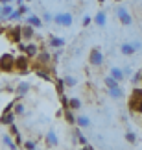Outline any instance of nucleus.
Listing matches in <instances>:
<instances>
[{"label": "nucleus", "instance_id": "1", "mask_svg": "<svg viewBox=\"0 0 142 150\" xmlns=\"http://www.w3.org/2000/svg\"><path fill=\"white\" fill-rule=\"evenodd\" d=\"M127 108L131 113H137V115L142 113V87L140 85H135L131 89V93L127 96Z\"/></svg>", "mask_w": 142, "mask_h": 150}, {"label": "nucleus", "instance_id": "2", "mask_svg": "<svg viewBox=\"0 0 142 150\" xmlns=\"http://www.w3.org/2000/svg\"><path fill=\"white\" fill-rule=\"evenodd\" d=\"M31 69V57H28L24 52L19 56H15V72L19 74H28Z\"/></svg>", "mask_w": 142, "mask_h": 150}, {"label": "nucleus", "instance_id": "3", "mask_svg": "<svg viewBox=\"0 0 142 150\" xmlns=\"http://www.w3.org/2000/svg\"><path fill=\"white\" fill-rule=\"evenodd\" d=\"M54 24L59 26V28H70L74 24V17L69 11H61V13H55L54 15Z\"/></svg>", "mask_w": 142, "mask_h": 150}, {"label": "nucleus", "instance_id": "4", "mask_svg": "<svg viewBox=\"0 0 142 150\" xmlns=\"http://www.w3.org/2000/svg\"><path fill=\"white\" fill-rule=\"evenodd\" d=\"M0 72H15V56L6 52L0 56Z\"/></svg>", "mask_w": 142, "mask_h": 150}, {"label": "nucleus", "instance_id": "5", "mask_svg": "<svg viewBox=\"0 0 142 150\" xmlns=\"http://www.w3.org/2000/svg\"><path fill=\"white\" fill-rule=\"evenodd\" d=\"M4 33H6V37H8V41L13 43V45H17V43L22 41V26L20 24H15V26L6 28Z\"/></svg>", "mask_w": 142, "mask_h": 150}, {"label": "nucleus", "instance_id": "6", "mask_svg": "<svg viewBox=\"0 0 142 150\" xmlns=\"http://www.w3.org/2000/svg\"><path fill=\"white\" fill-rule=\"evenodd\" d=\"M116 17H118V21L122 22V26H131L133 24V15L129 13V9L127 8H124V6H116Z\"/></svg>", "mask_w": 142, "mask_h": 150}, {"label": "nucleus", "instance_id": "7", "mask_svg": "<svg viewBox=\"0 0 142 150\" xmlns=\"http://www.w3.org/2000/svg\"><path fill=\"white\" fill-rule=\"evenodd\" d=\"M104 52H101L100 48H92L89 52V65H92V67H101L104 65Z\"/></svg>", "mask_w": 142, "mask_h": 150}, {"label": "nucleus", "instance_id": "8", "mask_svg": "<svg viewBox=\"0 0 142 150\" xmlns=\"http://www.w3.org/2000/svg\"><path fill=\"white\" fill-rule=\"evenodd\" d=\"M44 145H46V148H57L59 146V137L55 134V130L46 132V135H44Z\"/></svg>", "mask_w": 142, "mask_h": 150}, {"label": "nucleus", "instance_id": "9", "mask_svg": "<svg viewBox=\"0 0 142 150\" xmlns=\"http://www.w3.org/2000/svg\"><path fill=\"white\" fill-rule=\"evenodd\" d=\"M33 59H35L37 63H41V65H52V54H50V52H46V50H39L37 52V56L33 57Z\"/></svg>", "mask_w": 142, "mask_h": 150}, {"label": "nucleus", "instance_id": "10", "mask_svg": "<svg viewBox=\"0 0 142 150\" xmlns=\"http://www.w3.org/2000/svg\"><path fill=\"white\" fill-rule=\"evenodd\" d=\"M26 24H30V26H33L37 30V28H43L44 22H43V19L39 15H35V13H31V11H30V13L26 15Z\"/></svg>", "mask_w": 142, "mask_h": 150}, {"label": "nucleus", "instance_id": "11", "mask_svg": "<svg viewBox=\"0 0 142 150\" xmlns=\"http://www.w3.org/2000/svg\"><path fill=\"white\" fill-rule=\"evenodd\" d=\"M30 89H31V85H30V82H22V83H19L15 87V95H17V98H22L26 93H30Z\"/></svg>", "mask_w": 142, "mask_h": 150}, {"label": "nucleus", "instance_id": "12", "mask_svg": "<svg viewBox=\"0 0 142 150\" xmlns=\"http://www.w3.org/2000/svg\"><path fill=\"white\" fill-rule=\"evenodd\" d=\"M109 76H113V78H115L118 83H122L124 80H126V76H124V71H122V67H111V69H109Z\"/></svg>", "mask_w": 142, "mask_h": 150}, {"label": "nucleus", "instance_id": "13", "mask_svg": "<svg viewBox=\"0 0 142 150\" xmlns=\"http://www.w3.org/2000/svg\"><path fill=\"white\" fill-rule=\"evenodd\" d=\"M33 37H35V28L30 24H24L22 26V41H31Z\"/></svg>", "mask_w": 142, "mask_h": 150}, {"label": "nucleus", "instance_id": "14", "mask_svg": "<svg viewBox=\"0 0 142 150\" xmlns=\"http://www.w3.org/2000/svg\"><path fill=\"white\" fill-rule=\"evenodd\" d=\"M39 50H41V48H39L35 43H26V45H24V54H26L28 57H31V59L37 56Z\"/></svg>", "mask_w": 142, "mask_h": 150}, {"label": "nucleus", "instance_id": "15", "mask_svg": "<svg viewBox=\"0 0 142 150\" xmlns=\"http://www.w3.org/2000/svg\"><path fill=\"white\" fill-rule=\"evenodd\" d=\"M15 117L17 115L13 111H6L0 115V124H4V126H9V124H13L15 122Z\"/></svg>", "mask_w": 142, "mask_h": 150}, {"label": "nucleus", "instance_id": "16", "mask_svg": "<svg viewBox=\"0 0 142 150\" xmlns=\"http://www.w3.org/2000/svg\"><path fill=\"white\" fill-rule=\"evenodd\" d=\"M107 95H109L111 98H115V100H120L124 96V91H122L120 85H115V87H107Z\"/></svg>", "mask_w": 142, "mask_h": 150}, {"label": "nucleus", "instance_id": "17", "mask_svg": "<svg viewBox=\"0 0 142 150\" xmlns=\"http://www.w3.org/2000/svg\"><path fill=\"white\" fill-rule=\"evenodd\" d=\"M65 37H57V35H50L48 37V45L52 48H61V47H65Z\"/></svg>", "mask_w": 142, "mask_h": 150}, {"label": "nucleus", "instance_id": "18", "mask_svg": "<svg viewBox=\"0 0 142 150\" xmlns=\"http://www.w3.org/2000/svg\"><path fill=\"white\" fill-rule=\"evenodd\" d=\"M120 54H122V56H126V57H131V56L135 54V48H133L131 41H129V43H122V45H120Z\"/></svg>", "mask_w": 142, "mask_h": 150}, {"label": "nucleus", "instance_id": "19", "mask_svg": "<svg viewBox=\"0 0 142 150\" xmlns=\"http://www.w3.org/2000/svg\"><path fill=\"white\" fill-rule=\"evenodd\" d=\"M76 126H79L81 130L90 128V119L87 117V115H78L76 117Z\"/></svg>", "mask_w": 142, "mask_h": 150}, {"label": "nucleus", "instance_id": "20", "mask_svg": "<svg viewBox=\"0 0 142 150\" xmlns=\"http://www.w3.org/2000/svg\"><path fill=\"white\" fill-rule=\"evenodd\" d=\"M94 24L98 26V28H104L107 24V15H105V11H98L94 17Z\"/></svg>", "mask_w": 142, "mask_h": 150}, {"label": "nucleus", "instance_id": "21", "mask_svg": "<svg viewBox=\"0 0 142 150\" xmlns=\"http://www.w3.org/2000/svg\"><path fill=\"white\" fill-rule=\"evenodd\" d=\"M63 117H65V120L69 124H76V115H74V109H70V108H66V109H63Z\"/></svg>", "mask_w": 142, "mask_h": 150}, {"label": "nucleus", "instance_id": "22", "mask_svg": "<svg viewBox=\"0 0 142 150\" xmlns=\"http://www.w3.org/2000/svg\"><path fill=\"white\" fill-rule=\"evenodd\" d=\"M13 113L17 115V117H22V115L26 113V108H24V104H22L19 98L15 100V106H13Z\"/></svg>", "mask_w": 142, "mask_h": 150}, {"label": "nucleus", "instance_id": "23", "mask_svg": "<svg viewBox=\"0 0 142 150\" xmlns=\"http://www.w3.org/2000/svg\"><path fill=\"white\" fill-rule=\"evenodd\" d=\"M74 137H76V141L79 143V145H87V139H85V135H83V132H81V128H79V126H76V130H74Z\"/></svg>", "mask_w": 142, "mask_h": 150}, {"label": "nucleus", "instance_id": "24", "mask_svg": "<svg viewBox=\"0 0 142 150\" xmlns=\"http://www.w3.org/2000/svg\"><path fill=\"white\" fill-rule=\"evenodd\" d=\"M22 19V15H20V11L17 9V8H13V11H11V13L8 15V19L6 21H9V22H19Z\"/></svg>", "mask_w": 142, "mask_h": 150}, {"label": "nucleus", "instance_id": "25", "mask_svg": "<svg viewBox=\"0 0 142 150\" xmlns=\"http://www.w3.org/2000/svg\"><path fill=\"white\" fill-rule=\"evenodd\" d=\"M2 141H4V145H6V146H8V148H11V150H15V148H19V146H17V145H15V141H13V139H11V135H8V134H4V135H2Z\"/></svg>", "mask_w": 142, "mask_h": 150}, {"label": "nucleus", "instance_id": "26", "mask_svg": "<svg viewBox=\"0 0 142 150\" xmlns=\"http://www.w3.org/2000/svg\"><path fill=\"white\" fill-rule=\"evenodd\" d=\"M54 82H55V89H57V95L65 93V89H66L65 80H63V78H54Z\"/></svg>", "mask_w": 142, "mask_h": 150}, {"label": "nucleus", "instance_id": "27", "mask_svg": "<svg viewBox=\"0 0 142 150\" xmlns=\"http://www.w3.org/2000/svg\"><path fill=\"white\" fill-rule=\"evenodd\" d=\"M13 11V6L11 4H2V8H0V15L4 17V19H8V15Z\"/></svg>", "mask_w": 142, "mask_h": 150}, {"label": "nucleus", "instance_id": "28", "mask_svg": "<svg viewBox=\"0 0 142 150\" xmlns=\"http://www.w3.org/2000/svg\"><path fill=\"white\" fill-rule=\"evenodd\" d=\"M104 85H105V89H107V87H115V85H120V83H118L113 76H109V74H107V76L104 78Z\"/></svg>", "mask_w": 142, "mask_h": 150}, {"label": "nucleus", "instance_id": "29", "mask_svg": "<svg viewBox=\"0 0 142 150\" xmlns=\"http://www.w3.org/2000/svg\"><path fill=\"white\" fill-rule=\"evenodd\" d=\"M69 108L74 109V111H78V109L81 108V100L79 98H69Z\"/></svg>", "mask_w": 142, "mask_h": 150}, {"label": "nucleus", "instance_id": "30", "mask_svg": "<svg viewBox=\"0 0 142 150\" xmlns=\"http://www.w3.org/2000/svg\"><path fill=\"white\" fill-rule=\"evenodd\" d=\"M131 83H133V85H140V83H142V71L133 72V76H131Z\"/></svg>", "mask_w": 142, "mask_h": 150}, {"label": "nucleus", "instance_id": "31", "mask_svg": "<svg viewBox=\"0 0 142 150\" xmlns=\"http://www.w3.org/2000/svg\"><path fill=\"white\" fill-rule=\"evenodd\" d=\"M126 141L129 145H135V143H137V134H135V132H126Z\"/></svg>", "mask_w": 142, "mask_h": 150}, {"label": "nucleus", "instance_id": "32", "mask_svg": "<svg viewBox=\"0 0 142 150\" xmlns=\"http://www.w3.org/2000/svg\"><path fill=\"white\" fill-rule=\"evenodd\" d=\"M22 148H26V150H35V148H37V143L31 141V139H28V141L22 143Z\"/></svg>", "mask_w": 142, "mask_h": 150}, {"label": "nucleus", "instance_id": "33", "mask_svg": "<svg viewBox=\"0 0 142 150\" xmlns=\"http://www.w3.org/2000/svg\"><path fill=\"white\" fill-rule=\"evenodd\" d=\"M63 80H65V85H66V87H74V85L78 83V80L74 78V76H65Z\"/></svg>", "mask_w": 142, "mask_h": 150}, {"label": "nucleus", "instance_id": "34", "mask_svg": "<svg viewBox=\"0 0 142 150\" xmlns=\"http://www.w3.org/2000/svg\"><path fill=\"white\" fill-rule=\"evenodd\" d=\"M59 102H61V108H63V109L69 108V96H66L65 93H61V95H59Z\"/></svg>", "mask_w": 142, "mask_h": 150}, {"label": "nucleus", "instance_id": "35", "mask_svg": "<svg viewBox=\"0 0 142 150\" xmlns=\"http://www.w3.org/2000/svg\"><path fill=\"white\" fill-rule=\"evenodd\" d=\"M41 19H43V22H46V24H50V22H54V15H52V13H48V11H44Z\"/></svg>", "mask_w": 142, "mask_h": 150}, {"label": "nucleus", "instance_id": "36", "mask_svg": "<svg viewBox=\"0 0 142 150\" xmlns=\"http://www.w3.org/2000/svg\"><path fill=\"white\" fill-rule=\"evenodd\" d=\"M61 56H63V47H61V48H55V52L52 54V61H59Z\"/></svg>", "mask_w": 142, "mask_h": 150}, {"label": "nucleus", "instance_id": "37", "mask_svg": "<svg viewBox=\"0 0 142 150\" xmlns=\"http://www.w3.org/2000/svg\"><path fill=\"white\" fill-rule=\"evenodd\" d=\"M17 9H19V11H20V15H22V17H24V15H28V13H30V8H28V6H26V4H20V6H17Z\"/></svg>", "mask_w": 142, "mask_h": 150}, {"label": "nucleus", "instance_id": "38", "mask_svg": "<svg viewBox=\"0 0 142 150\" xmlns=\"http://www.w3.org/2000/svg\"><path fill=\"white\" fill-rule=\"evenodd\" d=\"M122 71H124V76H126V78H131V76H133V67L127 65V67H124Z\"/></svg>", "mask_w": 142, "mask_h": 150}, {"label": "nucleus", "instance_id": "39", "mask_svg": "<svg viewBox=\"0 0 142 150\" xmlns=\"http://www.w3.org/2000/svg\"><path fill=\"white\" fill-rule=\"evenodd\" d=\"M8 128H9V134L13 135V137H15L17 134H20V132H19V128H17V124H15V122H13V124H9Z\"/></svg>", "mask_w": 142, "mask_h": 150}, {"label": "nucleus", "instance_id": "40", "mask_svg": "<svg viewBox=\"0 0 142 150\" xmlns=\"http://www.w3.org/2000/svg\"><path fill=\"white\" fill-rule=\"evenodd\" d=\"M131 45H133V48H135V52H137V50H140V48H142V41H139V39H135V41H131Z\"/></svg>", "mask_w": 142, "mask_h": 150}, {"label": "nucleus", "instance_id": "41", "mask_svg": "<svg viewBox=\"0 0 142 150\" xmlns=\"http://www.w3.org/2000/svg\"><path fill=\"white\" fill-rule=\"evenodd\" d=\"M90 22H92V19H90L89 15H85V17H83V21H81V24H83V28H87Z\"/></svg>", "mask_w": 142, "mask_h": 150}, {"label": "nucleus", "instance_id": "42", "mask_svg": "<svg viewBox=\"0 0 142 150\" xmlns=\"http://www.w3.org/2000/svg\"><path fill=\"white\" fill-rule=\"evenodd\" d=\"M55 117H57V119H61V117H63V108H61V109H57V113H55Z\"/></svg>", "mask_w": 142, "mask_h": 150}, {"label": "nucleus", "instance_id": "43", "mask_svg": "<svg viewBox=\"0 0 142 150\" xmlns=\"http://www.w3.org/2000/svg\"><path fill=\"white\" fill-rule=\"evenodd\" d=\"M13 0H0V4H11Z\"/></svg>", "mask_w": 142, "mask_h": 150}, {"label": "nucleus", "instance_id": "44", "mask_svg": "<svg viewBox=\"0 0 142 150\" xmlns=\"http://www.w3.org/2000/svg\"><path fill=\"white\" fill-rule=\"evenodd\" d=\"M4 30H6V28H4L2 24H0V35H2V33H4Z\"/></svg>", "mask_w": 142, "mask_h": 150}, {"label": "nucleus", "instance_id": "45", "mask_svg": "<svg viewBox=\"0 0 142 150\" xmlns=\"http://www.w3.org/2000/svg\"><path fill=\"white\" fill-rule=\"evenodd\" d=\"M98 2H100V4H104V2H105V0H98Z\"/></svg>", "mask_w": 142, "mask_h": 150}, {"label": "nucleus", "instance_id": "46", "mask_svg": "<svg viewBox=\"0 0 142 150\" xmlns=\"http://www.w3.org/2000/svg\"><path fill=\"white\" fill-rule=\"evenodd\" d=\"M115 2H116V4H120V2H122V0H115Z\"/></svg>", "mask_w": 142, "mask_h": 150}, {"label": "nucleus", "instance_id": "47", "mask_svg": "<svg viewBox=\"0 0 142 150\" xmlns=\"http://www.w3.org/2000/svg\"><path fill=\"white\" fill-rule=\"evenodd\" d=\"M140 33H142V26H140Z\"/></svg>", "mask_w": 142, "mask_h": 150}, {"label": "nucleus", "instance_id": "48", "mask_svg": "<svg viewBox=\"0 0 142 150\" xmlns=\"http://www.w3.org/2000/svg\"><path fill=\"white\" fill-rule=\"evenodd\" d=\"M140 85H142V83H140Z\"/></svg>", "mask_w": 142, "mask_h": 150}]
</instances>
